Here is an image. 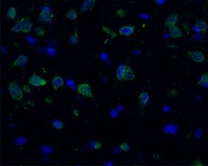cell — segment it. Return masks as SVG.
Returning a JSON list of instances; mask_svg holds the SVG:
<instances>
[{
	"mask_svg": "<svg viewBox=\"0 0 208 166\" xmlns=\"http://www.w3.org/2000/svg\"><path fill=\"white\" fill-rule=\"evenodd\" d=\"M8 90H9V93L11 96L12 99H14L17 102H21L23 100L24 91L19 87L18 83L15 80H13L10 83L8 86Z\"/></svg>",
	"mask_w": 208,
	"mask_h": 166,
	"instance_id": "1",
	"label": "cell"
},
{
	"mask_svg": "<svg viewBox=\"0 0 208 166\" xmlns=\"http://www.w3.org/2000/svg\"><path fill=\"white\" fill-rule=\"evenodd\" d=\"M77 93L82 96L90 99H94V95L92 93V88L88 83H81L77 87Z\"/></svg>",
	"mask_w": 208,
	"mask_h": 166,
	"instance_id": "2",
	"label": "cell"
},
{
	"mask_svg": "<svg viewBox=\"0 0 208 166\" xmlns=\"http://www.w3.org/2000/svg\"><path fill=\"white\" fill-rule=\"evenodd\" d=\"M28 82H29L30 85H32L34 87H42V86H45L47 84V80L36 73H34L29 78Z\"/></svg>",
	"mask_w": 208,
	"mask_h": 166,
	"instance_id": "3",
	"label": "cell"
},
{
	"mask_svg": "<svg viewBox=\"0 0 208 166\" xmlns=\"http://www.w3.org/2000/svg\"><path fill=\"white\" fill-rule=\"evenodd\" d=\"M188 55L196 63H203L205 60L204 54L200 51H188Z\"/></svg>",
	"mask_w": 208,
	"mask_h": 166,
	"instance_id": "4",
	"label": "cell"
},
{
	"mask_svg": "<svg viewBox=\"0 0 208 166\" xmlns=\"http://www.w3.org/2000/svg\"><path fill=\"white\" fill-rule=\"evenodd\" d=\"M21 24H22V32L25 33V34H28L31 32L32 28H33V24L31 23V21L28 17H25L20 20Z\"/></svg>",
	"mask_w": 208,
	"mask_h": 166,
	"instance_id": "5",
	"label": "cell"
},
{
	"mask_svg": "<svg viewBox=\"0 0 208 166\" xmlns=\"http://www.w3.org/2000/svg\"><path fill=\"white\" fill-rule=\"evenodd\" d=\"M169 33H170V37L172 38H175V39H179L184 37V34L181 31V29L179 28L178 26L176 25H173L169 27Z\"/></svg>",
	"mask_w": 208,
	"mask_h": 166,
	"instance_id": "6",
	"label": "cell"
},
{
	"mask_svg": "<svg viewBox=\"0 0 208 166\" xmlns=\"http://www.w3.org/2000/svg\"><path fill=\"white\" fill-rule=\"evenodd\" d=\"M27 62H28V57L25 54H20L19 56L15 59V61L13 62L11 66L12 67H16V66H20V67H24Z\"/></svg>",
	"mask_w": 208,
	"mask_h": 166,
	"instance_id": "7",
	"label": "cell"
},
{
	"mask_svg": "<svg viewBox=\"0 0 208 166\" xmlns=\"http://www.w3.org/2000/svg\"><path fill=\"white\" fill-rule=\"evenodd\" d=\"M135 31V27L133 25H124L119 29V35L123 37H129L132 35Z\"/></svg>",
	"mask_w": 208,
	"mask_h": 166,
	"instance_id": "8",
	"label": "cell"
},
{
	"mask_svg": "<svg viewBox=\"0 0 208 166\" xmlns=\"http://www.w3.org/2000/svg\"><path fill=\"white\" fill-rule=\"evenodd\" d=\"M38 19H39V22H42L44 24H51L53 19V14H52V12L51 13H47V12L40 11Z\"/></svg>",
	"mask_w": 208,
	"mask_h": 166,
	"instance_id": "9",
	"label": "cell"
},
{
	"mask_svg": "<svg viewBox=\"0 0 208 166\" xmlns=\"http://www.w3.org/2000/svg\"><path fill=\"white\" fill-rule=\"evenodd\" d=\"M177 22H178V14L175 13V14H171L170 16L166 18L165 22H164V25L167 27V28H169L171 26L176 25Z\"/></svg>",
	"mask_w": 208,
	"mask_h": 166,
	"instance_id": "10",
	"label": "cell"
},
{
	"mask_svg": "<svg viewBox=\"0 0 208 166\" xmlns=\"http://www.w3.org/2000/svg\"><path fill=\"white\" fill-rule=\"evenodd\" d=\"M135 79V73L133 71V69L130 66L127 65L126 70H125L124 76H123V80L126 81H132Z\"/></svg>",
	"mask_w": 208,
	"mask_h": 166,
	"instance_id": "11",
	"label": "cell"
},
{
	"mask_svg": "<svg viewBox=\"0 0 208 166\" xmlns=\"http://www.w3.org/2000/svg\"><path fill=\"white\" fill-rule=\"evenodd\" d=\"M64 86V79H62L60 76H54L53 80H52V87L53 88V90L57 91V90L61 87Z\"/></svg>",
	"mask_w": 208,
	"mask_h": 166,
	"instance_id": "12",
	"label": "cell"
},
{
	"mask_svg": "<svg viewBox=\"0 0 208 166\" xmlns=\"http://www.w3.org/2000/svg\"><path fill=\"white\" fill-rule=\"evenodd\" d=\"M138 100H139V104H140L141 108H143L145 106L147 105V103L149 101V94L146 92H143V93H141L140 94H139Z\"/></svg>",
	"mask_w": 208,
	"mask_h": 166,
	"instance_id": "13",
	"label": "cell"
},
{
	"mask_svg": "<svg viewBox=\"0 0 208 166\" xmlns=\"http://www.w3.org/2000/svg\"><path fill=\"white\" fill-rule=\"evenodd\" d=\"M195 26H196V28H197V30L199 32L205 33L207 31V28H208V24L205 22V21H204V20L197 19L195 21Z\"/></svg>",
	"mask_w": 208,
	"mask_h": 166,
	"instance_id": "14",
	"label": "cell"
},
{
	"mask_svg": "<svg viewBox=\"0 0 208 166\" xmlns=\"http://www.w3.org/2000/svg\"><path fill=\"white\" fill-rule=\"evenodd\" d=\"M197 85L202 87H208V72L202 74V76L200 77V79L197 82Z\"/></svg>",
	"mask_w": 208,
	"mask_h": 166,
	"instance_id": "15",
	"label": "cell"
},
{
	"mask_svg": "<svg viewBox=\"0 0 208 166\" xmlns=\"http://www.w3.org/2000/svg\"><path fill=\"white\" fill-rule=\"evenodd\" d=\"M96 0H85L84 4L82 5V11H86L88 10H91Z\"/></svg>",
	"mask_w": 208,
	"mask_h": 166,
	"instance_id": "16",
	"label": "cell"
},
{
	"mask_svg": "<svg viewBox=\"0 0 208 166\" xmlns=\"http://www.w3.org/2000/svg\"><path fill=\"white\" fill-rule=\"evenodd\" d=\"M127 68V65H121L120 66H118V68H117L116 70V78L118 80H123V76H124V73H125V70H126Z\"/></svg>",
	"mask_w": 208,
	"mask_h": 166,
	"instance_id": "17",
	"label": "cell"
},
{
	"mask_svg": "<svg viewBox=\"0 0 208 166\" xmlns=\"http://www.w3.org/2000/svg\"><path fill=\"white\" fill-rule=\"evenodd\" d=\"M17 16V10L14 7H11L8 10H7V18L9 20H13L15 19V17Z\"/></svg>",
	"mask_w": 208,
	"mask_h": 166,
	"instance_id": "18",
	"label": "cell"
},
{
	"mask_svg": "<svg viewBox=\"0 0 208 166\" xmlns=\"http://www.w3.org/2000/svg\"><path fill=\"white\" fill-rule=\"evenodd\" d=\"M80 40V37H79V35L77 32H74L71 37H69L68 38V43L71 44V45H77L78 42Z\"/></svg>",
	"mask_w": 208,
	"mask_h": 166,
	"instance_id": "19",
	"label": "cell"
},
{
	"mask_svg": "<svg viewBox=\"0 0 208 166\" xmlns=\"http://www.w3.org/2000/svg\"><path fill=\"white\" fill-rule=\"evenodd\" d=\"M66 17H67L68 20L74 21V20L77 19V17H78V12H77V10H76L75 9H71V10H68V11L67 12Z\"/></svg>",
	"mask_w": 208,
	"mask_h": 166,
	"instance_id": "20",
	"label": "cell"
},
{
	"mask_svg": "<svg viewBox=\"0 0 208 166\" xmlns=\"http://www.w3.org/2000/svg\"><path fill=\"white\" fill-rule=\"evenodd\" d=\"M34 32L36 33V35H37L38 37H44L45 34H46V30L43 28L42 26H37V27H35Z\"/></svg>",
	"mask_w": 208,
	"mask_h": 166,
	"instance_id": "21",
	"label": "cell"
},
{
	"mask_svg": "<svg viewBox=\"0 0 208 166\" xmlns=\"http://www.w3.org/2000/svg\"><path fill=\"white\" fill-rule=\"evenodd\" d=\"M52 125L53 126L54 129L56 130H61L62 128L64 127V122L60 120H54L53 122H52Z\"/></svg>",
	"mask_w": 208,
	"mask_h": 166,
	"instance_id": "22",
	"label": "cell"
},
{
	"mask_svg": "<svg viewBox=\"0 0 208 166\" xmlns=\"http://www.w3.org/2000/svg\"><path fill=\"white\" fill-rule=\"evenodd\" d=\"M10 30L13 31V32H16V33L22 32V24H21V22H19V21H18V22L11 27Z\"/></svg>",
	"mask_w": 208,
	"mask_h": 166,
	"instance_id": "23",
	"label": "cell"
},
{
	"mask_svg": "<svg viewBox=\"0 0 208 166\" xmlns=\"http://www.w3.org/2000/svg\"><path fill=\"white\" fill-rule=\"evenodd\" d=\"M102 30L105 32V33H107V34H109L110 36H111V37L112 38H114V37H116V34L114 32V31H112L111 29H109L108 27H106V26H102Z\"/></svg>",
	"mask_w": 208,
	"mask_h": 166,
	"instance_id": "24",
	"label": "cell"
},
{
	"mask_svg": "<svg viewBox=\"0 0 208 166\" xmlns=\"http://www.w3.org/2000/svg\"><path fill=\"white\" fill-rule=\"evenodd\" d=\"M40 11L42 12H47V13H51L52 12V9H51V6L48 5V4H44L40 7Z\"/></svg>",
	"mask_w": 208,
	"mask_h": 166,
	"instance_id": "25",
	"label": "cell"
},
{
	"mask_svg": "<svg viewBox=\"0 0 208 166\" xmlns=\"http://www.w3.org/2000/svg\"><path fill=\"white\" fill-rule=\"evenodd\" d=\"M120 149H121L122 151H124V152H128V151H129L130 147H129V143H122V144L120 145Z\"/></svg>",
	"mask_w": 208,
	"mask_h": 166,
	"instance_id": "26",
	"label": "cell"
},
{
	"mask_svg": "<svg viewBox=\"0 0 208 166\" xmlns=\"http://www.w3.org/2000/svg\"><path fill=\"white\" fill-rule=\"evenodd\" d=\"M126 13H127V11L123 9H119V10H116V15L119 16V17H125L126 16Z\"/></svg>",
	"mask_w": 208,
	"mask_h": 166,
	"instance_id": "27",
	"label": "cell"
},
{
	"mask_svg": "<svg viewBox=\"0 0 208 166\" xmlns=\"http://www.w3.org/2000/svg\"><path fill=\"white\" fill-rule=\"evenodd\" d=\"M94 148L97 150H100L102 148V144L100 141H95L94 142Z\"/></svg>",
	"mask_w": 208,
	"mask_h": 166,
	"instance_id": "28",
	"label": "cell"
},
{
	"mask_svg": "<svg viewBox=\"0 0 208 166\" xmlns=\"http://www.w3.org/2000/svg\"><path fill=\"white\" fill-rule=\"evenodd\" d=\"M192 165H194V166H204V163L202 161L196 160V161H194V162H192Z\"/></svg>",
	"mask_w": 208,
	"mask_h": 166,
	"instance_id": "29",
	"label": "cell"
},
{
	"mask_svg": "<svg viewBox=\"0 0 208 166\" xmlns=\"http://www.w3.org/2000/svg\"><path fill=\"white\" fill-rule=\"evenodd\" d=\"M23 91L25 92V93H31V89H30V87H29L28 85L25 84V85L23 86Z\"/></svg>",
	"mask_w": 208,
	"mask_h": 166,
	"instance_id": "30",
	"label": "cell"
},
{
	"mask_svg": "<svg viewBox=\"0 0 208 166\" xmlns=\"http://www.w3.org/2000/svg\"><path fill=\"white\" fill-rule=\"evenodd\" d=\"M177 94H178V92H177V91H175H175H171V92H169V93H168V95H169V96H171V95L176 96Z\"/></svg>",
	"mask_w": 208,
	"mask_h": 166,
	"instance_id": "31",
	"label": "cell"
},
{
	"mask_svg": "<svg viewBox=\"0 0 208 166\" xmlns=\"http://www.w3.org/2000/svg\"><path fill=\"white\" fill-rule=\"evenodd\" d=\"M154 1H155L157 5H162V4L165 2V0H154Z\"/></svg>",
	"mask_w": 208,
	"mask_h": 166,
	"instance_id": "32",
	"label": "cell"
},
{
	"mask_svg": "<svg viewBox=\"0 0 208 166\" xmlns=\"http://www.w3.org/2000/svg\"><path fill=\"white\" fill-rule=\"evenodd\" d=\"M45 101H46L47 103H49L50 105H52V104H53V99H52V98H45Z\"/></svg>",
	"mask_w": 208,
	"mask_h": 166,
	"instance_id": "33",
	"label": "cell"
},
{
	"mask_svg": "<svg viewBox=\"0 0 208 166\" xmlns=\"http://www.w3.org/2000/svg\"><path fill=\"white\" fill-rule=\"evenodd\" d=\"M24 105H30V106H32V107H35V104H34L33 102H25Z\"/></svg>",
	"mask_w": 208,
	"mask_h": 166,
	"instance_id": "34",
	"label": "cell"
},
{
	"mask_svg": "<svg viewBox=\"0 0 208 166\" xmlns=\"http://www.w3.org/2000/svg\"><path fill=\"white\" fill-rule=\"evenodd\" d=\"M74 114H75V116H78V113L76 112V110H74Z\"/></svg>",
	"mask_w": 208,
	"mask_h": 166,
	"instance_id": "35",
	"label": "cell"
},
{
	"mask_svg": "<svg viewBox=\"0 0 208 166\" xmlns=\"http://www.w3.org/2000/svg\"><path fill=\"white\" fill-rule=\"evenodd\" d=\"M113 1H117V0H113Z\"/></svg>",
	"mask_w": 208,
	"mask_h": 166,
	"instance_id": "36",
	"label": "cell"
},
{
	"mask_svg": "<svg viewBox=\"0 0 208 166\" xmlns=\"http://www.w3.org/2000/svg\"><path fill=\"white\" fill-rule=\"evenodd\" d=\"M1 1H2V0H1Z\"/></svg>",
	"mask_w": 208,
	"mask_h": 166,
	"instance_id": "37",
	"label": "cell"
},
{
	"mask_svg": "<svg viewBox=\"0 0 208 166\" xmlns=\"http://www.w3.org/2000/svg\"><path fill=\"white\" fill-rule=\"evenodd\" d=\"M96 1H97V0H96Z\"/></svg>",
	"mask_w": 208,
	"mask_h": 166,
	"instance_id": "38",
	"label": "cell"
}]
</instances>
